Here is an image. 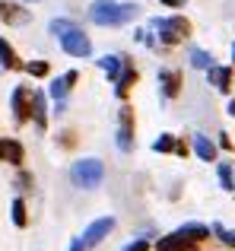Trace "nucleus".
<instances>
[{
    "mask_svg": "<svg viewBox=\"0 0 235 251\" xmlns=\"http://www.w3.org/2000/svg\"><path fill=\"white\" fill-rule=\"evenodd\" d=\"M134 80H137V74H134V67L127 64V67L121 70V76H118V96H127V89H130Z\"/></svg>",
    "mask_w": 235,
    "mask_h": 251,
    "instance_id": "nucleus-15",
    "label": "nucleus"
},
{
    "mask_svg": "<svg viewBox=\"0 0 235 251\" xmlns=\"http://www.w3.org/2000/svg\"><path fill=\"white\" fill-rule=\"evenodd\" d=\"M162 3H165V6H181L185 0H162Z\"/></svg>",
    "mask_w": 235,
    "mask_h": 251,
    "instance_id": "nucleus-27",
    "label": "nucleus"
},
{
    "mask_svg": "<svg viewBox=\"0 0 235 251\" xmlns=\"http://www.w3.org/2000/svg\"><path fill=\"white\" fill-rule=\"evenodd\" d=\"M159 83H162V92H165L168 99L178 96V86H181V76L175 74V70H162L159 74Z\"/></svg>",
    "mask_w": 235,
    "mask_h": 251,
    "instance_id": "nucleus-9",
    "label": "nucleus"
},
{
    "mask_svg": "<svg viewBox=\"0 0 235 251\" xmlns=\"http://www.w3.org/2000/svg\"><path fill=\"white\" fill-rule=\"evenodd\" d=\"M124 251H146V242H130Z\"/></svg>",
    "mask_w": 235,
    "mask_h": 251,
    "instance_id": "nucleus-25",
    "label": "nucleus"
},
{
    "mask_svg": "<svg viewBox=\"0 0 235 251\" xmlns=\"http://www.w3.org/2000/svg\"><path fill=\"white\" fill-rule=\"evenodd\" d=\"M194 150H197V156L204 162H213V156H216V147H213L207 137H194Z\"/></svg>",
    "mask_w": 235,
    "mask_h": 251,
    "instance_id": "nucleus-13",
    "label": "nucleus"
},
{
    "mask_svg": "<svg viewBox=\"0 0 235 251\" xmlns=\"http://www.w3.org/2000/svg\"><path fill=\"white\" fill-rule=\"evenodd\" d=\"M73 83H76V74H73V70H70V74H64L61 80H57L54 86H51V96H54L57 102H64V96H67V89H70V86H73Z\"/></svg>",
    "mask_w": 235,
    "mask_h": 251,
    "instance_id": "nucleus-12",
    "label": "nucleus"
},
{
    "mask_svg": "<svg viewBox=\"0 0 235 251\" xmlns=\"http://www.w3.org/2000/svg\"><path fill=\"white\" fill-rule=\"evenodd\" d=\"M0 19H3V23H10V25H23V23H29V13L0 0Z\"/></svg>",
    "mask_w": 235,
    "mask_h": 251,
    "instance_id": "nucleus-7",
    "label": "nucleus"
},
{
    "mask_svg": "<svg viewBox=\"0 0 235 251\" xmlns=\"http://www.w3.org/2000/svg\"><path fill=\"white\" fill-rule=\"evenodd\" d=\"M232 57H235V48H232Z\"/></svg>",
    "mask_w": 235,
    "mask_h": 251,
    "instance_id": "nucleus-30",
    "label": "nucleus"
},
{
    "mask_svg": "<svg viewBox=\"0 0 235 251\" xmlns=\"http://www.w3.org/2000/svg\"><path fill=\"white\" fill-rule=\"evenodd\" d=\"M137 10H140L137 3L95 0V3L89 6V16H93V23H99V25H121V23H130V19L137 16Z\"/></svg>",
    "mask_w": 235,
    "mask_h": 251,
    "instance_id": "nucleus-1",
    "label": "nucleus"
},
{
    "mask_svg": "<svg viewBox=\"0 0 235 251\" xmlns=\"http://www.w3.org/2000/svg\"><path fill=\"white\" fill-rule=\"evenodd\" d=\"M13 223H16V226H25V203L23 201H13Z\"/></svg>",
    "mask_w": 235,
    "mask_h": 251,
    "instance_id": "nucleus-19",
    "label": "nucleus"
},
{
    "mask_svg": "<svg viewBox=\"0 0 235 251\" xmlns=\"http://www.w3.org/2000/svg\"><path fill=\"white\" fill-rule=\"evenodd\" d=\"M0 67H19V61H16V54H13V48L0 38Z\"/></svg>",
    "mask_w": 235,
    "mask_h": 251,
    "instance_id": "nucleus-17",
    "label": "nucleus"
},
{
    "mask_svg": "<svg viewBox=\"0 0 235 251\" xmlns=\"http://www.w3.org/2000/svg\"><path fill=\"white\" fill-rule=\"evenodd\" d=\"M35 121H38V127H45V99L35 92Z\"/></svg>",
    "mask_w": 235,
    "mask_h": 251,
    "instance_id": "nucleus-20",
    "label": "nucleus"
},
{
    "mask_svg": "<svg viewBox=\"0 0 235 251\" xmlns=\"http://www.w3.org/2000/svg\"><path fill=\"white\" fill-rule=\"evenodd\" d=\"M112 229H115V220H112V216H105V220H95L93 226L83 232V245H86V248L99 245L102 239H108V232H112Z\"/></svg>",
    "mask_w": 235,
    "mask_h": 251,
    "instance_id": "nucleus-5",
    "label": "nucleus"
},
{
    "mask_svg": "<svg viewBox=\"0 0 235 251\" xmlns=\"http://www.w3.org/2000/svg\"><path fill=\"white\" fill-rule=\"evenodd\" d=\"M83 248H86V245H83V239H76V242H73V248H70V251H83Z\"/></svg>",
    "mask_w": 235,
    "mask_h": 251,
    "instance_id": "nucleus-26",
    "label": "nucleus"
},
{
    "mask_svg": "<svg viewBox=\"0 0 235 251\" xmlns=\"http://www.w3.org/2000/svg\"><path fill=\"white\" fill-rule=\"evenodd\" d=\"M213 232H216L219 239L226 242V245H232V248H235V232H229V229H223V226H213Z\"/></svg>",
    "mask_w": 235,
    "mask_h": 251,
    "instance_id": "nucleus-21",
    "label": "nucleus"
},
{
    "mask_svg": "<svg viewBox=\"0 0 235 251\" xmlns=\"http://www.w3.org/2000/svg\"><path fill=\"white\" fill-rule=\"evenodd\" d=\"M153 29L159 32V38H162L165 45H175V42H181V38H185L188 32H191V25H188V19L172 16V19H156Z\"/></svg>",
    "mask_w": 235,
    "mask_h": 251,
    "instance_id": "nucleus-4",
    "label": "nucleus"
},
{
    "mask_svg": "<svg viewBox=\"0 0 235 251\" xmlns=\"http://www.w3.org/2000/svg\"><path fill=\"white\" fill-rule=\"evenodd\" d=\"M102 175H105V166H102L99 159H80L70 169V178H73L80 188H95V184L102 181Z\"/></svg>",
    "mask_w": 235,
    "mask_h": 251,
    "instance_id": "nucleus-3",
    "label": "nucleus"
},
{
    "mask_svg": "<svg viewBox=\"0 0 235 251\" xmlns=\"http://www.w3.org/2000/svg\"><path fill=\"white\" fill-rule=\"evenodd\" d=\"M194 245H197V242H194V239H188V235L181 232V229L156 242V248H159V251H194Z\"/></svg>",
    "mask_w": 235,
    "mask_h": 251,
    "instance_id": "nucleus-6",
    "label": "nucleus"
},
{
    "mask_svg": "<svg viewBox=\"0 0 235 251\" xmlns=\"http://www.w3.org/2000/svg\"><path fill=\"white\" fill-rule=\"evenodd\" d=\"M99 67H102V70H105V74L115 80V76H121V70L127 67V64H124L121 57H115V54H112V57H102V61H99Z\"/></svg>",
    "mask_w": 235,
    "mask_h": 251,
    "instance_id": "nucleus-14",
    "label": "nucleus"
},
{
    "mask_svg": "<svg viewBox=\"0 0 235 251\" xmlns=\"http://www.w3.org/2000/svg\"><path fill=\"white\" fill-rule=\"evenodd\" d=\"M219 178H223V188L232 191V172H229V166H219Z\"/></svg>",
    "mask_w": 235,
    "mask_h": 251,
    "instance_id": "nucleus-22",
    "label": "nucleus"
},
{
    "mask_svg": "<svg viewBox=\"0 0 235 251\" xmlns=\"http://www.w3.org/2000/svg\"><path fill=\"white\" fill-rule=\"evenodd\" d=\"M191 64H194V67H200V70H207V67H213V57L207 54V51L194 48V51H191Z\"/></svg>",
    "mask_w": 235,
    "mask_h": 251,
    "instance_id": "nucleus-18",
    "label": "nucleus"
},
{
    "mask_svg": "<svg viewBox=\"0 0 235 251\" xmlns=\"http://www.w3.org/2000/svg\"><path fill=\"white\" fill-rule=\"evenodd\" d=\"M0 159H3V140H0Z\"/></svg>",
    "mask_w": 235,
    "mask_h": 251,
    "instance_id": "nucleus-29",
    "label": "nucleus"
},
{
    "mask_svg": "<svg viewBox=\"0 0 235 251\" xmlns=\"http://www.w3.org/2000/svg\"><path fill=\"white\" fill-rule=\"evenodd\" d=\"M229 115H235V99H232V102H229Z\"/></svg>",
    "mask_w": 235,
    "mask_h": 251,
    "instance_id": "nucleus-28",
    "label": "nucleus"
},
{
    "mask_svg": "<svg viewBox=\"0 0 235 251\" xmlns=\"http://www.w3.org/2000/svg\"><path fill=\"white\" fill-rule=\"evenodd\" d=\"M29 74H32V76H45V74H48V64H42V61L29 64Z\"/></svg>",
    "mask_w": 235,
    "mask_h": 251,
    "instance_id": "nucleus-24",
    "label": "nucleus"
},
{
    "mask_svg": "<svg viewBox=\"0 0 235 251\" xmlns=\"http://www.w3.org/2000/svg\"><path fill=\"white\" fill-rule=\"evenodd\" d=\"M156 150H159V153H168V150H172V137H168V134H162L159 140H156Z\"/></svg>",
    "mask_w": 235,
    "mask_h": 251,
    "instance_id": "nucleus-23",
    "label": "nucleus"
},
{
    "mask_svg": "<svg viewBox=\"0 0 235 251\" xmlns=\"http://www.w3.org/2000/svg\"><path fill=\"white\" fill-rule=\"evenodd\" d=\"M207 74H210V83L216 86L219 92H229V83H232V70L229 67H207Z\"/></svg>",
    "mask_w": 235,
    "mask_h": 251,
    "instance_id": "nucleus-8",
    "label": "nucleus"
},
{
    "mask_svg": "<svg viewBox=\"0 0 235 251\" xmlns=\"http://www.w3.org/2000/svg\"><path fill=\"white\" fill-rule=\"evenodd\" d=\"M3 159L6 162H23V147H19V143H13V140H3Z\"/></svg>",
    "mask_w": 235,
    "mask_h": 251,
    "instance_id": "nucleus-16",
    "label": "nucleus"
},
{
    "mask_svg": "<svg viewBox=\"0 0 235 251\" xmlns=\"http://www.w3.org/2000/svg\"><path fill=\"white\" fill-rule=\"evenodd\" d=\"M25 99H29V89L19 86V89L13 92V111H16V121H25V118H29V105H25Z\"/></svg>",
    "mask_w": 235,
    "mask_h": 251,
    "instance_id": "nucleus-11",
    "label": "nucleus"
},
{
    "mask_svg": "<svg viewBox=\"0 0 235 251\" xmlns=\"http://www.w3.org/2000/svg\"><path fill=\"white\" fill-rule=\"evenodd\" d=\"M51 32L61 38V45H64V51H67V54H73V57H89V54H93L89 38L83 35L73 23H67V19H54V23H51Z\"/></svg>",
    "mask_w": 235,
    "mask_h": 251,
    "instance_id": "nucleus-2",
    "label": "nucleus"
},
{
    "mask_svg": "<svg viewBox=\"0 0 235 251\" xmlns=\"http://www.w3.org/2000/svg\"><path fill=\"white\" fill-rule=\"evenodd\" d=\"M118 147L127 153L130 150V108H121V130H118Z\"/></svg>",
    "mask_w": 235,
    "mask_h": 251,
    "instance_id": "nucleus-10",
    "label": "nucleus"
}]
</instances>
